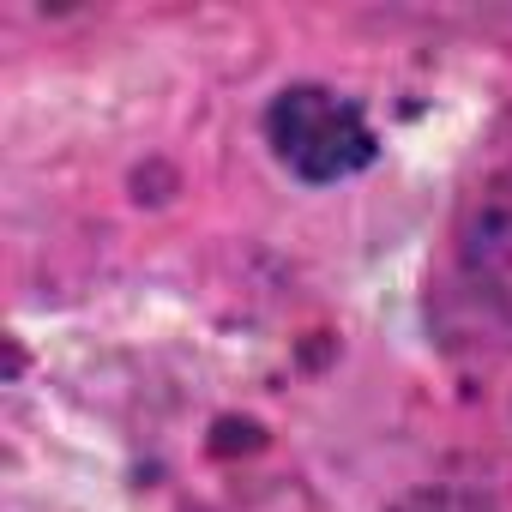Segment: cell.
<instances>
[{
	"mask_svg": "<svg viewBox=\"0 0 512 512\" xmlns=\"http://www.w3.org/2000/svg\"><path fill=\"white\" fill-rule=\"evenodd\" d=\"M458 253H464V272L512 314V175L506 181H488L470 199Z\"/></svg>",
	"mask_w": 512,
	"mask_h": 512,
	"instance_id": "7a4b0ae2",
	"label": "cell"
},
{
	"mask_svg": "<svg viewBox=\"0 0 512 512\" xmlns=\"http://www.w3.org/2000/svg\"><path fill=\"white\" fill-rule=\"evenodd\" d=\"M398 512H482V506L464 500V494H416V500H404Z\"/></svg>",
	"mask_w": 512,
	"mask_h": 512,
	"instance_id": "3957f363",
	"label": "cell"
},
{
	"mask_svg": "<svg viewBox=\"0 0 512 512\" xmlns=\"http://www.w3.org/2000/svg\"><path fill=\"white\" fill-rule=\"evenodd\" d=\"M266 139L278 151V163L314 187H332V181H350L362 175L374 157H380V139L368 127V115L326 91V85H290L272 97L266 109Z\"/></svg>",
	"mask_w": 512,
	"mask_h": 512,
	"instance_id": "6da1fadb",
	"label": "cell"
}]
</instances>
